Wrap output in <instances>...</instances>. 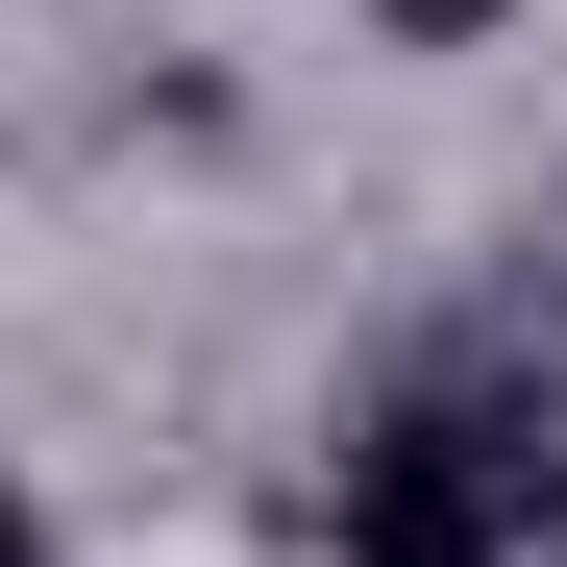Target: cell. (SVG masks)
Instances as JSON below:
<instances>
[{
    "mask_svg": "<svg viewBox=\"0 0 567 567\" xmlns=\"http://www.w3.org/2000/svg\"><path fill=\"white\" fill-rule=\"evenodd\" d=\"M518 0H370V50H494Z\"/></svg>",
    "mask_w": 567,
    "mask_h": 567,
    "instance_id": "3957f363",
    "label": "cell"
},
{
    "mask_svg": "<svg viewBox=\"0 0 567 567\" xmlns=\"http://www.w3.org/2000/svg\"><path fill=\"white\" fill-rule=\"evenodd\" d=\"M543 518H567V420H518V395H395L346 444V567H494Z\"/></svg>",
    "mask_w": 567,
    "mask_h": 567,
    "instance_id": "6da1fadb",
    "label": "cell"
},
{
    "mask_svg": "<svg viewBox=\"0 0 567 567\" xmlns=\"http://www.w3.org/2000/svg\"><path fill=\"white\" fill-rule=\"evenodd\" d=\"M124 124H148V148H247V74H223V50H173V74H124Z\"/></svg>",
    "mask_w": 567,
    "mask_h": 567,
    "instance_id": "7a4b0ae2",
    "label": "cell"
},
{
    "mask_svg": "<svg viewBox=\"0 0 567 567\" xmlns=\"http://www.w3.org/2000/svg\"><path fill=\"white\" fill-rule=\"evenodd\" d=\"M0 567H74V543H50V494H25V468H0Z\"/></svg>",
    "mask_w": 567,
    "mask_h": 567,
    "instance_id": "277c9868",
    "label": "cell"
}]
</instances>
